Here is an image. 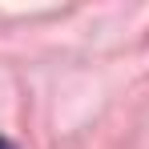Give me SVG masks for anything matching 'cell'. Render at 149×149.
<instances>
[{"instance_id": "cell-1", "label": "cell", "mask_w": 149, "mask_h": 149, "mask_svg": "<svg viewBox=\"0 0 149 149\" xmlns=\"http://www.w3.org/2000/svg\"><path fill=\"white\" fill-rule=\"evenodd\" d=\"M0 149H12V145H8V141H4V137H0Z\"/></svg>"}]
</instances>
